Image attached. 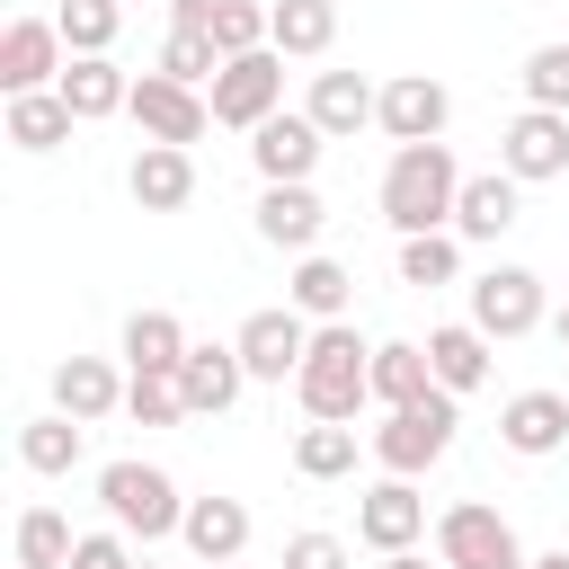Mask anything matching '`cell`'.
<instances>
[{
	"label": "cell",
	"mask_w": 569,
	"mask_h": 569,
	"mask_svg": "<svg viewBox=\"0 0 569 569\" xmlns=\"http://www.w3.org/2000/svg\"><path fill=\"white\" fill-rule=\"evenodd\" d=\"M293 400H302V418L356 427V409L373 400V347H365L347 320L311 329V356H302V373H293Z\"/></svg>",
	"instance_id": "1"
},
{
	"label": "cell",
	"mask_w": 569,
	"mask_h": 569,
	"mask_svg": "<svg viewBox=\"0 0 569 569\" xmlns=\"http://www.w3.org/2000/svg\"><path fill=\"white\" fill-rule=\"evenodd\" d=\"M453 204H462V169H453L445 142H409V151H391V169H382V222H391L400 240L445 231Z\"/></svg>",
	"instance_id": "2"
},
{
	"label": "cell",
	"mask_w": 569,
	"mask_h": 569,
	"mask_svg": "<svg viewBox=\"0 0 569 569\" xmlns=\"http://www.w3.org/2000/svg\"><path fill=\"white\" fill-rule=\"evenodd\" d=\"M98 507H107L116 533H142V542H160V533L187 525V498H178V480L160 462H107L98 471Z\"/></svg>",
	"instance_id": "3"
},
{
	"label": "cell",
	"mask_w": 569,
	"mask_h": 569,
	"mask_svg": "<svg viewBox=\"0 0 569 569\" xmlns=\"http://www.w3.org/2000/svg\"><path fill=\"white\" fill-rule=\"evenodd\" d=\"M453 391H427L418 409H391L382 427H373V462H382V480H418V471H436L445 453H453Z\"/></svg>",
	"instance_id": "4"
},
{
	"label": "cell",
	"mask_w": 569,
	"mask_h": 569,
	"mask_svg": "<svg viewBox=\"0 0 569 569\" xmlns=\"http://www.w3.org/2000/svg\"><path fill=\"white\" fill-rule=\"evenodd\" d=\"M436 560L445 569H525V542H516V525L498 507L462 498V507L436 516Z\"/></svg>",
	"instance_id": "5"
},
{
	"label": "cell",
	"mask_w": 569,
	"mask_h": 569,
	"mask_svg": "<svg viewBox=\"0 0 569 569\" xmlns=\"http://www.w3.org/2000/svg\"><path fill=\"white\" fill-rule=\"evenodd\" d=\"M204 98H213V124H240V133H258L267 116H284V53L267 44V53H240V62H222Z\"/></svg>",
	"instance_id": "6"
},
{
	"label": "cell",
	"mask_w": 569,
	"mask_h": 569,
	"mask_svg": "<svg viewBox=\"0 0 569 569\" xmlns=\"http://www.w3.org/2000/svg\"><path fill=\"white\" fill-rule=\"evenodd\" d=\"M471 329H480L489 347L533 338V329H542V276H533V267H489V276H471Z\"/></svg>",
	"instance_id": "7"
},
{
	"label": "cell",
	"mask_w": 569,
	"mask_h": 569,
	"mask_svg": "<svg viewBox=\"0 0 569 569\" xmlns=\"http://www.w3.org/2000/svg\"><path fill=\"white\" fill-rule=\"evenodd\" d=\"M133 124H142V142H204V124H213V98L204 89H187V80H169V71H142L133 80V107H124Z\"/></svg>",
	"instance_id": "8"
},
{
	"label": "cell",
	"mask_w": 569,
	"mask_h": 569,
	"mask_svg": "<svg viewBox=\"0 0 569 569\" xmlns=\"http://www.w3.org/2000/svg\"><path fill=\"white\" fill-rule=\"evenodd\" d=\"M231 347H240L249 382H293V373H302V356H311V320H302L293 302H276V311H249Z\"/></svg>",
	"instance_id": "9"
},
{
	"label": "cell",
	"mask_w": 569,
	"mask_h": 569,
	"mask_svg": "<svg viewBox=\"0 0 569 569\" xmlns=\"http://www.w3.org/2000/svg\"><path fill=\"white\" fill-rule=\"evenodd\" d=\"M62 71H71L62 27H53V18H9V36H0V89H9V98H36V89H53Z\"/></svg>",
	"instance_id": "10"
},
{
	"label": "cell",
	"mask_w": 569,
	"mask_h": 569,
	"mask_svg": "<svg viewBox=\"0 0 569 569\" xmlns=\"http://www.w3.org/2000/svg\"><path fill=\"white\" fill-rule=\"evenodd\" d=\"M373 124L391 133V151H409V142H445V124H453V98H445V80H427V71H400V80H382V107H373Z\"/></svg>",
	"instance_id": "11"
},
{
	"label": "cell",
	"mask_w": 569,
	"mask_h": 569,
	"mask_svg": "<svg viewBox=\"0 0 569 569\" xmlns=\"http://www.w3.org/2000/svg\"><path fill=\"white\" fill-rule=\"evenodd\" d=\"M498 169H507L516 187L569 178V116H551V107H525V116L498 133Z\"/></svg>",
	"instance_id": "12"
},
{
	"label": "cell",
	"mask_w": 569,
	"mask_h": 569,
	"mask_svg": "<svg viewBox=\"0 0 569 569\" xmlns=\"http://www.w3.org/2000/svg\"><path fill=\"white\" fill-rule=\"evenodd\" d=\"M320 151H329V133H320L311 116H267V124L249 133V160H258L267 187H311Z\"/></svg>",
	"instance_id": "13"
},
{
	"label": "cell",
	"mask_w": 569,
	"mask_h": 569,
	"mask_svg": "<svg viewBox=\"0 0 569 569\" xmlns=\"http://www.w3.org/2000/svg\"><path fill=\"white\" fill-rule=\"evenodd\" d=\"M418 533H427V498L409 480H373L365 507H356V542L391 560V551H418Z\"/></svg>",
	"instance_id": "14"
},
{
	"label": "cell",
	"mask_w": 569,
	"mask_h": 569,
	"mask_svg": "<svg viewBox=\"0 0 569 569\" xmlns=\"http://www.w3.org/2000/svg\"><path fill=\"white\" fill-rule=\"evenodd\" d=\"M124 187H133L142 213H187V204H196V151H178V142H142L133 169H124Z\"/></svg>",
	"instance_id": "15"
},
{
	"label": "cell",
	"mask_w": 569,
	"mask_h": 569,
	"mask_svg": "<svg viewBox=\"0 0 569 569\" xmlns=\"http://www.w3.org/2000/svg\"><path fill=\"white\" fill-rule=\"evenodd\" d=\"M373 107H382V89H373L365 71H311V98H302V116H311L329 142L365 133V124H373Z\"/></svg>",
	"instance_id": "16"
},
{
	"label": "cell",
	"mask_w": 569,
	"mask_h": 569,
	"mask_svg": "<svg viewBox=\"0 0 569 569\" xmlns=\"http://www.w3.org/2000/svg\"><path fill=\"white\" fill-rule=\"evenodd\" d=\"M124 382H133V373H116L107 356H62V365H53V409L80 418V427H98L107 409H124Z\"/></svg>",
	"instance_id": "17"
},
{
	"label": "cell",
	"mask_w": 569,
	"mask_h": 569,
	"mask_svg": "<svg viewBox=\"0 0 569 569\" xmlns=\"http://www.w3.org/2000/svg\"><path fill=\"white\" fill-rule=\"evenodd\" d=\"M498 445L525 453V462L560 453V445H569V400H560V391H516V400L498 409Z\"/></svg>",
	"instance_id": "18"
},
{
	"label": "cell",
	"mask_w": 569,
	"mask_h": 569,
	"mask_svg": "<svg viewBox=\"0 0 569 569\" xmlns=\"http://www.w3.org/2000/svg\"><path fill=\"white\" fill-rule=\"evenodd\" d=\"M240 382H249L240 347H187V365H178V400H187V418H222V409L240 400Z\"/></svg>",
	"instance_id": "19"
},
{
	"label": "cell",
	"mask_w": 569,
	"mask_h": 569,
	"mask_svg": "<svg viewBox=\"0 0 569 569\" xmlns=\"http://www.w3.org/2000/svg\"><path fill=\"white\" fill-rule=\"evenodd\" d=\"M53 89H62V107H71L80 124H98V116H124V107H133V80L116 71V53H71V71H62Z\"/></svg>",
	"instance_id": "20"
},
{
	"label": "cell",
	"mask_w": 569,
	"mask_h": 569,
	"mask_svg": "<svg viewBox=\"0 0 569 569\" xmlns=\"http://www.w3.org/2000/svg\"><path fill=\"white\" fill-rule=\"evenodd\" d=\"M187 551H196V569H222V560H240L249 551V507L240 498H187Z\"/></svg>",
	"instance_id": "21"
},
{
	"label": "cell",
	"mask_w": 569,
	"mask_h": 569,
	"mask_svg": "<svg viewBox=\"0 0 569 569\" xmlns=\"http://www.w3.org/2000/svg\"><path fill=\"white\" fill-rule=\"evenodd\" d=\"M516 213H525V187H516L507 169H489V178H462L453 240H498V231H516Z\"/></svg>",
	"instance_id": "22"
},
{
	"label": "cell",
	"mask_w": 569,
	"mask_h": 569,
	"mask_svg": "<svg viewBox=\"0 0 569 569\" xmlns=\"http://www.w3.org/2000/svg\"><path fill=\"white\" fill-rule=\"evenodd\" d=\"M320 222H329V213H320L311 187H267V196H258V240H267V249L311 258V249H320Z\"/></svg>",
	"instance_id": "23"
},
{
	"label": "cell",
	"mask_w": 569,
	"mask_h": 569,
	"mask_svg": "<svg viewBox=\"0 0 569 569\" xmlns=\"http://www.w3.org/2000/svg\"><path fill=\"white\" fill-rule=\"evenodd\" d=\"M267 44L284 62H320L338 44V0H276L267 9Z\"/></svg>",
	"instance_id": "24"
},
{
	"label": "cell",
	"mask_w": 569,
	"mask_h": 569,
	"mask_svg": "<svg viewBox=\"0 0 569 569\" xmlns=\"http://www.w3.org/2000/svg\"><path fill=\"white\" fill-rule=\"evenodd\" d=\"M284 302H293L302 320H320V329H329V320H347V302H356V276H347L338 258H320V249H311V258H293V276H284Z\"/></svg>",
	"instance_id": "25"
},
{
	"label": "cell",
	"mask_w": 569,
	"mask_h": 569,
	"mask_svg": "<svg viewBox=\"0 0 569 569\" xmlns=\"http://www.w3.org/2000/svg\"><path fill=\"white\" fill-rule=\"evenodd\" d=\"M489 356H498V347H489L471 320H445V329H427V365H436V382H445L453 400L489 382Z\"/></svg>",
	"instance_id": "26"
},
{
	"label": "cell",
	"mask_w": 569,
	"mask_h": 569,
	"mask_svg": "<svg viewBox=\"0 0 569 569\" xmlns=\"http://www.w3.org/2000/svg\"><path fill=\"white\" fill-rule=\"evenodd\" d=\"M427 391H445L436 365H427V347H418V338H382V347H373V400H382V409H418Z\"/></svg>",
	"instance_id": "27"
},
{
	"label": "cell",
	"mask_w": 569,
	"mask_h": 569,
	"mask_svg": "<svg viewBox=\"0 0 569 569\" xmlns=\"http://www.w3.org/2000/svg\"><path fill=\"white\" fill-rule=\"evenodd\" d=\"M187 347H196V338L178 329V311H133V320H124V365H133V373H178Z\"/></svg>",
	"instance_id": "28"
},
{
	"label": "cell",
	"mask_w": 569,
	"mask_h": 569,
	"mask_svg": "<svg viewBox=\"0 0 569 569\" xmlns=\"http://www.w3.org/2000/svg\"><path fill=\"white\" fill-rule=\"evenodd\" d=\"M71 107H62V89H36V98H9V142L18 151H62L71 142Z\"/></svg>",
	"instance_id": "29"
},
{
	"label": "cell",
	"mask_w": 569,
	"mask_h": 569,
	"mask_svg": "<svg viewBox=\"0 0 569 569\" xmlns=\"http://www.w3.org/2000/svg\"><path fill=\"white\" fill-rule=\"evenodd\" d=\"M18 462L44 471V480H62V471L80 462V418H62V409H53V418H27V427H18Z\"/></svg>",
	"instance_id": "30"
},
{
	"label": "cell",
	"mask_w": 569,
	"mask_h": 569,
	"mask_svg": "<svg viewBox=\"0 0 569 569\" xmlns=\"http://www.w3.org/2000/svg\"><path fill=\"white\" fill-rule=\"evenodd\" d=\"M151 71H169V80H187V89H213V71H222V44H213V27H169Z\"/></svg>",
	"instance_id": "31"
},
{
	"label": "cell",
	"mask_w": 569,
	"mask_h": 569,
	"mask_svg": "<svg viewBox=\"0 0 569 569\" xmlns=\"http://www.w3.org/2000/svg\"><path fill=\"white\" fill-rule=\"evenodd\" d=\"M293 471H302V480H347V471H356V427L311 418V427L293 436Z\"/></svg>",
	"instance_id": "32"
},
{
	"label": "cell",
	"mask_w": 569,
	"mask_h": 569,
	"mask_svg": "<svg viewBox=\"0 0 569 569\" xmlns=\"http://www.w3.org/2000/svg\"><path fill=\"white\" fill-rule=\"evenodd\" d=\"M453 276H462V240H453V231H418V240H400V284L436 293V284H453Z\"/></svg>",
	"instance_id": "33"
},
{
	"label": "cell",
	"mask_w": 569,
	"mask_h": 569,
	"mask_svg": "<svg viewBox=\"0 0 569 569\" xmlns=\"http://www.w3.org/2000/svg\"><path fill=\"white\" fill-rule=\"evenodd\" d=\"M71 551H80V533L53 507H27L18 516V569H71Z\"/></svg>",
	"instance_id": "34"
},
{
	"label": "cell",
	"mask_w": 569,
	"mask_h": 569,
	"mask_svg": "<svg viewBox=\"0 0 569 569\" xmlns=\"http://www.w3.org/2000/svg\"><path fill=\"white\" fill-rule=\"evenodd\" d=\"M53 27H62V44H71V53H107V44H116V27H124V0H62V9H53Z\"/></svg>",
	"instance_id": "35"
},
{
	"label": "cell",
	"mask_w": 569,
	"mask_h": 569,
	"mask_svg": "<svg viewBox=\"0 0 569 569\" xmlns=\"http://www.w3.org/2000/svg\"><path fill=\"white\" fill-rule=\"evenodd\" d=\"M213 44H222V62L267 53V9L258 0H213Z\"/></svg>",
	"instance_id": "36"
},
{
	"label": "cell",
	"mask_w": 569,
	"mask_h": 569,
	"mask_svg": "<svg viewBox=\"0 0 569 569\" xmlns=\"http://www.w3.org/2000/svg\"><path fill=\"white\" fill-rule=\"evenodd\" d=\"M525 107L569 116V44H533L525 53Z\"/></svg>",
	"instance_id": "37"
},
{
	"label": "cell",
	"mask_w": 569,
	"mask_h": 569,
	"mask_svg": "<svg viewBox=\"0 0 569 569\" xmlns=\"http://www.w3.org/2000/svg\"><path fill=\"white\" fill-rule=\"evenodd\" d=\"M124 409H133V427H178V418H187L178 373H133V382H124Z\"/></svg>",
	"instance_id": "38"
},
{
	"label": "cell",
	"mask_w": 569,
	"mask_h": 569,
	"mask_svg": "<svg viewBox=\"0 0 569 569\" xmlns=\"http://www.w3.org/2000/svg\"><path fill=\"white\" fill-rule=\"evenodd\" d=\"M284 569H347V542L338 533H293L284 542Z\"/></svg>",
	"instance_id": "39"
},
{
	"label": "cell",
	"mask_w": 569,
	"mask_h": 569,
	"mask_svg": "<svg viewBox=\"0 0 569 569\" xmlns=\"http://www.w3.org/2000/svg\"><path fill=\"white\" fill-rule=\"evenodd\" d=\"M71 569H133V542L107 525V533H80V551H71Z\"/></svg>",
	"instance_id": "40"
},
{
	"label": "cell",
	"mask_w": 569,
	"mask_h": 569,
	"mask_svg": "<svg viewBox=\"0 0 569 569\" xmlns=\"http://www.w3.org/2000/svg\"><path fill=\"white\" fill-rule=\"evenodd\" d=\"M382 569H427V560H418V551H391V560H382Z\"/></svg>",
	"instance_id": "41"
},
{
	"label": "cell",
	"mask_w": 569,
	"mask_h": 569,
	"mask_svg": "<svg viewBox=\"0 0 569 569\" xmlns=\"http://www.w3.org/2000/svg\"><path fill=\"white\" fill-rule=\"evenodd\" d=\"M525 569H569V551H542V560H525Z\"/></svg>",
	"instance_id": "42"
},
{
	"label": "cell",
	"mask_w": 569,
	"mask_h": 569,
	"mask_svg": "<svg viewBox=\"0 0 569 569\" xmlns=\"http://www.w3.org/2000/svg\"><path fill=\"white\" fill-rule=\"evenodd\" d=\"M551 329H560V347H569V311H560V320H551Z\"/></svg>",
	"instance_id": "43"
},
{
	"label": "cell",
	"mask_w": 569,
	"mask_h": 569,
	"mask_svg": "<svg viewBox=\"0 0 569 569\" xmlns=\"http://www.w3.org/2000/svg\"><path fill=\"white\" fill-rule=\"evenodd\" d=\"M133 569H151V560H133Z\"/></svg>",
	"instance_id": "44"
},
{
	"label": "cell",
	"mask_w": 569,
	"mask_h": 569,
	"mask_svg": "<svg viewBox=\"0 0 569 569\" xmlns=\"http://www.w3.org/2000/svg\"><path fill=\"white\" fill-rule=\"evenodd\" d=\"M222 569H240V560H222Z\"/></svg>",
	"instance_id": "45"
}]
</instances>
